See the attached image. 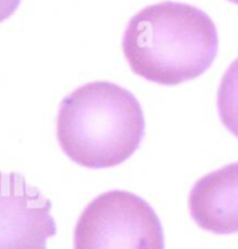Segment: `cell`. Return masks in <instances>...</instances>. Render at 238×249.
Returning <instances> with one entry per match:
<instances>
[{
	"instance_id": "obj_6",
	"label": "cell",
	"mask_w": 238,
	"mask_h": 249,
	"mask_svg": "<svg viewBox=\"0 0 238 249\" xmlns=\"http://www.w3.org/2000/svg\"><path fill=\"white\" fill-rule=\"evenodd\" d=\"M217 111L227 130L238 137V57L228 66L220 81Z\"/></svg>"
},
{
	"instance_id": "obj_4",
	"label": "cell",
	"mask_w": 238,
	"mask_h": 249,
	"mask_svg": "<svg viewBox=\"0 0 238 249\" xmlns=\"http://www.w3.org/2000/svg\"><path fill=\"white\" fill-rule=\"evenodd\" d=\"M51 207L23 175L0 171V249H46L56 234Z\"/></svg>"
},
{
	"instance_id": "obj_8",
	"label": "cell",
	"mask_w": 238,
	"mask_h": 249,
	"mask_svg": "<svg viewBox=\"0 0 238 249\" xmlns=\"http://www.w3.org/2000/svg\"><path fill=\"white\" fill-rule=\"evenodd\" d=\"M228 1H231V3H234V4H238V0H228Z\"/></svg>"
},
{
	"instance_id": "obj_7",
	"label": "cell",
	"mask_w": 238,
	"mask_h": 249,
	"mask_svg": "<svg viewBox=\"0 0 238 249\" xmlns=\"http://www.w3.org/2000/svg\"><path fill=\"white\" fill-rule=\"evenodd\" d=\"M21 0H0V23L9 18L17 10Z\"/></svg>"
},
{
	"instance_id": "obj_1",
	"label": "cell",
	"mask_w": 238,
	"mask_h": 249,
	"mask_svg": "<svg viewBox=\"0 0 238 249\" xmlns=\"http://www.w3.org/2000/svg\"><path fill=\"white\" fill-rule=\"evenodd\" d=\"M122 49L133 73L161 86L202 76L215 62V21L201 9L178 1L151 4L126 25Z\"/></svg>"
},
{
	"instance_id": "obj_5",
	"label": "cell",
	"mask_w": 238,
	"mask_h": 249,
	"mask_svg": "<svg viewBox=\"0 0 238 249\" xmlns=\"http://www.w3.org/2000/svg\"><path fill=\"white\" fill-rule=\"evenodd\" d=\"M188 204L193 221L204 231L217 235L238 232V162L196 181Z\"/></svg>"
},
{
	"instance_id": "obj_2",
	"label": "cell",
	"mask_w": 238,
	"mask_h": 249,
	"mask_svg": "<svg viewBox=\"0 0 238 249\" xmlns=\"http://www.w3.org/2000/svg\"><path fill=\"white\" fill-rule=\"evenodd\" d=\"M145 113L136 97L110 81H92L65 97L57 111L59 146L91 170L118 167L145 137Z\"/></svg>"
},
{
	"instance_id": "obj_3",
	"label": "cell",
	"mask_w": 238,
	"mask_h": 249,
	"mask_svg": "<svg viewBox=\"0 0 238 249\" xmlns=\"http://www.w3.org/2000/svg\"><path fill=\"white\" fill-rule=\"evenodd\" d=\"M74 249H165L164 230L145 199L113 189L92 199L80 214Z\"/></svg>"
}]
</instances>
